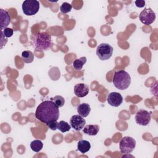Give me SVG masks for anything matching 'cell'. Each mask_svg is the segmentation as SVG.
I'll return each instance as SVG.
<instances>
[{
	"instance_id": "obj_9",
	"label": "cell",
	"mask_w": 158,
	"mask_h": 158,
	"mask_svg": "<svg viewBox=\"0 0 158 158\" xmlns=\"http://www.w3.org/2000/svg\"><path fill=\"white\" fill-rule=\"evenodd\" d=\"M70 123L71 127H72L74 130L76 131H80L82 128H83L86 123V120L79 114L74 115L70 118Z\"/></svg>"
},
{
	"instance_id": "obj_20",
	"label": "cell",
	"mask_w": 158,
	"mask_h": 158,
	"mask_svg": "<svg viewBox=\"0 0 158 158\" xmlns=\"http://www.w3.org/2000/svg\"><path fill=\"white\" fill-rule=\"evenodd\" d=\"M51 100L54 101L55 102V104L59 107H61L64 105L65 103V99L64 98L61 96H56L54 98H51Z\"/></svg>"
},
{
	"instance_id": "obj_14",
	"label": "cell",
	"mask_w": 158,
	"mask_h": 158,
	"mask_svg": "<svg viewBox=\"0 0 158 158\" xmlns=\"http://www.w3.org/2000/svg\"><path fill=\"white\" fill-rule=\"evenodd\" d=\"M90 106L87 103H82L78 106L77 112L80 115L83 117H86L90 113Z\"/></svg>"
},
{
	"instance_id": "obj_22",
	"label": "cell",
	"mask_w": 158,
	"mask_h": 158,
	"mask_svg": "<svg viewBox=\"0 0 158 158\" xmlns=\"http://www.w3.org/2000/svg\"><path fill=\"white\" fill-rule=\"evenodd\" d=\"M4 35L5 37H6L7 38H10L11 37L12 35H13V33H14V31L12 28H6L5 29H4L3 30H1Z\"/></svg>"
},
{
	"instance_id": "obj_4",
	"label": "cell",
	"mask_w": 158,
	"mask_h": 158,
	"mask_svg": "<svg viewBox=\"0 0 158 158\" xmlns=\"http://www.w3.org/2000/svg\"><path fill=\"white\" fill-rule=\"evenodd\" d=\"M40 9V2L36 0H25L22 4V10L27 15H33Z\"/></svg>"
},
{
	"instance_id": "obj_8",
	"label": "cell",
	"mask_w": 158,
	"mask_h": 158,
	"mask_svg": "<svg viewBox=\"0 0 158 158\" xmlns=\"http://www.w3.org/2000/svg\"><path fill=\"white\" fill-rule=\"evenodd\" d=\"M135 118L137 124L142 126H146L151 122V113L146 110L139 109L136 112Z\"/></svg>"
},
{
	"instance_id": "obj_21",
	"label": "cell",
	"mask_w": 158,
	"mask_h": 158,
	"mask_svg": "<svg viewBox=\"0 0 158 158\" xmlns=\"http://www.w3.org/2000/svg\"><path fill=\"white\" fill-rule=\"evenodd\" d=\"M72 8V6L70 4L65 2L62 4V5L60 7V10L63 14H67L71 11Z\"/></svg>"
},
{
	"instance_id": "obj_11",
	"label": "cell",
	"mask_w": 158,
	"mask_h": 158,
	"mask_svg": "<svg viewBox=\"0 0 158 158\" xmlns=\"http://www.w3.org/2000/svg\"><path fill=\"white\" fill-rule=\"evenodd\" d=\"M74 93L78 98H83L89 93V88L88 85L84 83H78L74 86Z\"/></svg>"
},
{
	"instance_id": "obj_19",
	"label": "cell",
	"mask_w": 158,
	"mask_h": 158,
	"mask_svg": "<svg viewBox=\"0 0 158 158\" xmlns=\"http://www.w3.org/2000/svg\"><path fill=\"white\" fill-rule=\"evenodd\" d=\"M71 128V126L66 122L64 120H61L58 122L57 124V129L60 130L61 132L64 133L69 131Z\"/></svg>"
},
{
	"instance_id": "obj_7",
	"label": "cell",
	"mask_w": 158,
	"mask_h": 158,
	"mask_svg": "<svg viewBox=\"0 0 158 158\" xmlns=\"http://www.w3.org/2000/svg\"><path fill=\"white\" fill-rule=\"evenodd\" d=\"M139 20L144 25H150L156 19L155 12L149 7L144 8L139 14Z\"/></svg>"
},
{
	"instance_id": "obj_16",
	"label": "cell",
	"mask_w": 158,
	"mask_h": 158,
	"mask_svg": "<svg viewBox=\"0 0 158 158\" xmlns=\"http://www.w3.org/2000/svg\"><path fill=\"white\" fill-rule=\"evenodd\" d=\"M22 59L25 63L29 64L33 61L34 54L30 51L26 50L22 52Z\"/></svg>"
},
{
	"instance_id": "obj_6",
	"label": "cell",
	"mask_w": 158,
	"mask_h": 158,
	"mask_svg": "<svg viewBox=\"0 0 158 158\" xmlns=\"http://www.w3.org/2000/svg\"><path fill=\"white\" fill-rule=\"evenodd\" d=\"M113 53V48L107 43L100 44L96 49V55L101 60L110 59Z\"/></svg>"
},
{
	"instance_id": "obj_13",
	"label": "cell",
	"mask_w": 158,
	"mask_h": 158,
	"mask_svg": "<svg viewBox=\"0 0 158 158\" xmlns=\"http://www.w3.org/2000/svg\"><path fill=\"white\" fill-rule=\"evenodd\" d=\"M99 130V127L98 125H87L83 127V131L86 135L94 136L98 134Z\"/></svg>"
},
{
	"instance_id": "obj_5",
	"label": "cell",
	"mask_w": 158,
	"mask_h": 158,
	"mask_svg": "<svg viewBox=\"0 0 158 158\" xmlns=\"http://www.w3.org/2000/svg\"><path fill=\"white\" fill-rule=\"evenodd\" d=\"M136 146V141L130 136H125L120 141L119 148L121 153L129 154L131 152Z\"/></svg>"
},
{
	"instance_id": "obj_18",
	"label": "cell",
	"mask_w": 158,
	"mask_h": 158,
	"mask_svg": "<svg viewBox=\"0 0 158 158\" xmlns=\"http://www.w3.org/2000/svg\"><path fill=\"white\" fill-rule=\"evenodd\" d=\"M43 147V143L40 139H35L31 142L30 148L32 151L36 152H40Z\"/></svg>"
},
{
	"instance_id": "obj_24",
	"label": "cell",
	"mask_w": 158,
	"mask_h": 158,
	"mask_svg": "<svg viewBox=\"0 0 158 158\" xmlns=\"http://www.w3.org/2000/svg\"><path fill=\"white\" fill-rule=\"evenodd\" d=\"M135 5L136 7H139V8H141L145 6V1L144 0H138V1H135Z\"/></svg>"
},
{
	"instance_id": "obj_12",
	"label": "cell",
	"mask_w": 158,
	"mask_h": 158,
	"mask_svg": "<svg viewBox=\"0 0 158 158\" xmlns=\"http://www.w3.org/2000/svg\"><path fill=\"white\" fill-rule=\"evenodd\" d=\"M10 16L8 12L3 9H0V26L1 30L7 28L10 22Z\"/></svg>"
},
{
	"instance_id": "obj_10",
	"label": "cell",
	"mask_w": 158,
	"mask_h": 158,
	"mask_svg": "<svg viewBox=\"0 0 158 158\" xmlns=\"http://www.w3.org/2000/svg\"><path fill=\"white\" fill-rule=\"evenodd\" d=\"M107 101L108 104L111 106L118 107L122 103L123 97L117 92H112L108 94Z\"/></svg>"
},
{
	"instance_id": "obj_1",
	"label": "cell",
	"mask_w": 158,
	"mask_h": 158,
	"mask_svg": "<svg viewBox=\"0 0 158 158\" xmlns=\"http://www.w3.org/2000/svg\"><path fill=\"white\" fill-rule=\"evenodd\" d=\"M59 107L51 100H47L40 103L35 111V117L40 122L46 125L53 120H57L60 112Z\"/></svg>"
},
{
	"instance_id": "obj_15",
	"label": "cell",
	"mask_w": 158,
	"mask_h": 158,
	"mask_svg": "<svg viewBox=\"0 0 158 158\" xmlns=\"http://www.w3.org/2000/svg\"><path fill=\"white\" fill-rule=\"evenodd\" d=\"M77 148L81 153H86L90 149L91 144L86 140H80L77 143Z\"/></svg>"
},
{
	"instance_id": "obj_3",
	"label": "cell",
	"mask_w": 158,
	"mask_h": 158,
	"mask_svg": "<svg viewBox=\"0 0 158 158\" xmlns=\"http://www.w3.org/2000/svg\"><path fill=\"white\" fill-rule=\"evenodd\" d=\"M112 82L116 88L120 90H124L130 85L131 77L125 70H118L114 73Z\"/></svg>"
},
{
	"instance_id": "obj_23",
	"label": "cell",
	"mask_w": 158,
	"mask_h": 158,
	"mask_svg": "<svg viewBox=\"0 0 158 158\" xmlns=\"http://www.w3.org/2000/svg\"><path fill=\"white\" fill-rule=\"evenodd\" d=\"M57 124L58 122L57 120H53L52 122H50L49 123L47 124V126L52 130H56L57 129Z\"/></svg>"
},
{
	"instance_id": "obj_17",
	"label": "cell",
	"mask_w": 158,
	"mask_h": 158,
	"mask_svg": "<svg viewBox=\"0 0 158 158\" xmlns=\"http://www.w3.org/2000/svg\"><path fill=\"white\" fill-rule=\"evenodd\" d=\"M86 62V57H81L79 59H75L73 62V67L74 69L77 70H80L82 69L83 65Z\"/></svg>"
},
{
	"instance_id": "obj_2",
	"label": "cell",
	"mask_w": 158,
	"mask_h": 158,
	"mask_svg": "<svg viewBox=\"0 0 158 158\" xmlns=\"http://www.w3.org/2000/svg\"><path fill=\"white\" fill-rule=\"evenodd\" d=\"M33 44L36 51H46L52 46L51 36L46 32H39L34 35Z\"/></svg>"
}]
</instances>
